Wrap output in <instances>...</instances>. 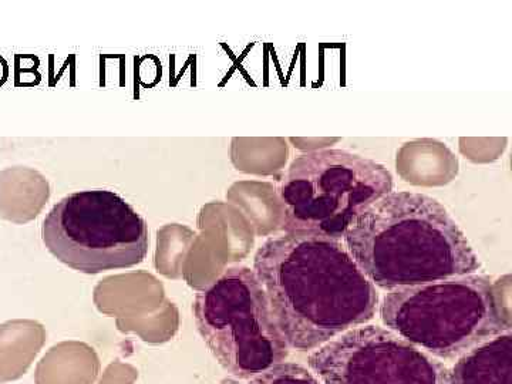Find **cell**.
Segmentation results:
<instances>
[{"instance_id": "cell-9", "label": "cell", "mask_w": 512, "mask_h": 384, "mask_svg": "<svg viewBox=\"0 0 512 384\" xmlns=\"http://www.w3.org/2000/svg\"><path fill=\"white\" fill-rule=\"evenodd\" d=\"M43 202V181L28 168H12L0 174V215L23 222L36 217Z\"/></svg>"}, {"instance_id": "cell-4", "label": "cell", "mask_w": 512, "mask_h": 384, "mask_svg": "<svg viewBox=\"0 0 512 384\" xmlns=\"http://www.w3.org/2000/svg\"><path fill=\"white\" fill-rule=\"evenodd\" d=\"M393 191V175L372 158L339 148L306 151L293 158L276 188L282 231L342 241L367 207Z\"/></svg>"}, {"instance_id": "cell-7", "label": "cell", "mask_w": 512, "mask_h": 384, "mask_svg": "<svg viewBox=\"0 0 512 384\" xmlns=\"http://www.w3.org/2000/svg\"><path fill=\"white\" fill-rule=\"evenodd\" d=\"M323 384H448L439 359L382 326L362 325L342 333L308 357Z\"/></svg>"}, {"instance_id": "cell-2", "label": "cell", "mask_w": 512, "mask_h": 384, "mask_svg": "<svg viewBox=\"0 0 512 384\" xmlns=\"http://www.w3.org/2000/svg\"><path fill=\"white\" fill-rule=\"evenodd\" d=\"M345 247L383 291L476 274L480 259L447 208L430 195L393 191L346 231Z\"/></svg>"}, {"instance_id": "cell-10", "label": "cell", "mask_w": 512, "mask_h": 384, "mask_svg": "<svg viewBox=\"0 0 512 384\" xmlns=\"http://www.w3.org/2000/svg\"><path fill=\"white\" fill-rule=\"evenodd\" d=\"M248 384H323L311 370L296 363L281 365L266 370L261 375L249 380Z\"/></svg>"}, {"instance_id": "cell-11", "label": "cell", "mask_w": 512, "mask_h": 384, "mask_svg": "<svg viewBox=\"0 0 512 384\" xmlns=\"http://www.w3.org/2000/svg\"><path fill=\"white\" fill-rule=\"evenodd\" d=\"M215 384H238V382H237V380L225 379V380H221V382H218Z\"/></svg>"}, {"instance_id": "cell-3", "label": "cell", "mask_w": 512, "mask_h": 384, "mask_svg": "<svg viewBox=\"0 0 512 384\" xmlns=\"http://www.w3.org/2000/svg\"><path fill=\"white\" fill-rule=\"evenodd\" d=\"M383 325L436 359L454 360L510 332L490 276L464 275L406 286L384 295Z\"/></svg>"}, {"instance_id": "cell-5", "label": "cell", "mask_w": 512, "mask_h": 384, "mask_svg": "<svg viewBox=\"0 0 512 384\" xmlns=\"http://www.w3.org/2000/svg\"><path fill=\"white\" fill-rule=\"evenodd\" d=\"M192 312L201 338L235 379H254L285 363L291 353L264 288L248 266L225 269L197 293Z\"/></svg>"}, {"instance_id": "cell-8", "label": "cell", "mask_w": 512, "mask_h": 384, "mask_svg": "<svg viewBox=\"0 0 512 384\" xmlns=\"http://www.w3.org/2000/svg\"><path fill=\"white\" fill-rule=\"evenodd\" d=\"M448 384H512L511 330L458 357Z\"/></svg>"}, {"instance_id": "cell-1", "label": "cell", "mask_w": 512, "mask_h": 384, "mask_svg": "<svg viewBox=\"0 0 512 384\" xmlns=\"http://www.w3.org/2000/svg\"><path fill=\"white\" fill-rule=\"evenodd\" d=\"M254 272L276 325L298 352H313L367 325L379 311L376 286L339 239L288 232L256 251Z\"/></svg>"}, {"instance_id": "cell-6", "label": "cell", "mask_w": 512, "mask_h": 384, "mask_svg": "<svg viewBox=\"0 0 512 384\" xmlns=\"http://www.w3.org/2000/svg\"><path fill=\"white\" fill-rule=\"evenodd\" d=\"M42 238L62 264L87 275L140 264L150 244L146 220L110 190L66 195L46 215Z\"/></svg>"}]
</instances>
